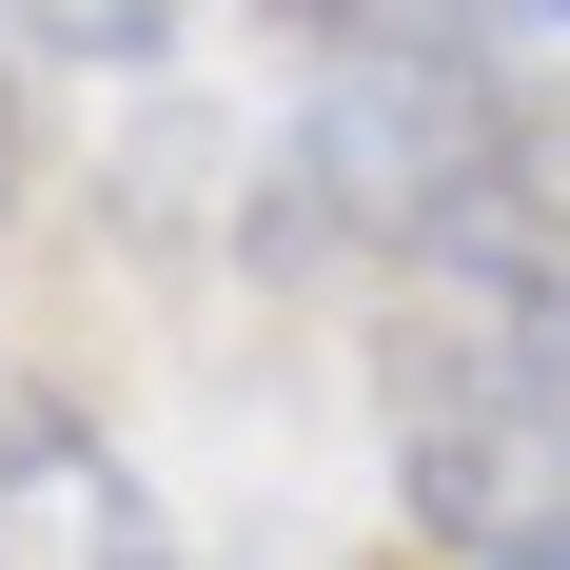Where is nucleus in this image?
I'll return each instance as SVG.
<instances>
[{"mask_svg":"<svg viewBox=\"0 0 570 570\" xmlns=\"http://www.w3.org/2000/svg\"><path fill=\"white\" fill-rule=\"evenodd\" d=\"M394 472H413V512L453 531L472 570H570V413L472 315L394 374Z\"/></svg>","mask_w":570,"mask_h":570,"instance_id":"f257e3e1","label":"nucleus"},{"mask_svg":"<svg viewBox=\"0 0 570 570\" xmlns=\"http://www.w3.org/2000/svg\"><path fill=\"white\" fill-rule=\"evenodd\" d=\"M0 570H217V551H177L158 492H138L59 394H0Z\"/></svg>","mask_w":570,"mask_h":570,"instance_id":"f03ea898","label":"nucleus"},{"mask_svg":"<svg viewBox=\"0 0 570 570\" xmlns=\"http://www.w3.org/2000/svg\"><path fill=\"white\" fill-rule=\"evenodd\" d=\"M20 40H59V59H158L177 40V0H0Z\"/></svg>","mask_w":570,"mask_h":570,"instance_id":"7ed1b4c3","label":"nucleus"},{"mask_svg":"<svg viewBox=\"0 0 570 570\" xmlns=\"http://www.w3.org/2000/svg\"><path fill=\"white\" fill-rule=\"evenodd\" d=\"M40 177V79H20V20H0V197Z\"/></svg>","mask_w":570,"mask_h":570,"instance_id":"20e7f679","label":"nucleus"},{"mask_svg":"<svg viewBox=\"0 0 570 570\" xmlns=\"http://www.w3.org/2000/svg\"><path fill=\"white\" fill-rule=\"evenodd\" d=\"M492 20H512V40H570V0H492Z\"/></svg>","mask_w":570,"mask_h":570,"instance_id":"39448f33","label":"nucleus"}]
</instances>
